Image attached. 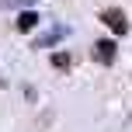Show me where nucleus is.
<instances>
[{
    "instance_id": "obj_3",
    "label": "nucleus",
    "mask_w": 132,
    "mask_h": 132,
    "mask_svg": "<svg viewBox=\"0 0 132 132\" xmlns=\"http://www.w3.org/2000/svg\"><path fill=\"white\" fill-rule=\"evenodd\" d=\"M35 24H38V14H35V11H24V14H18V31H31Z\"/></svg>"
},
{
    "instance_id": "obj_4",
    "label": "nucleus",
    "mask_w": 132,
    "mask_h": 132,
    "mask_svg": "<svg viewBox=\"0 0 132 132\" xmlns=\"http://www.w3.org/2000/svg\"><path fill=\"white\" fill-rule=\"evenodd\" d=\"M63 35H66V28H56V31H49V35H45V38H38V42H35V49H49L52 42H59Z\"/></svg>"
},
{
    "instance_id": "obj_2",
    "label": "nucleus",
    "mask_w": 132,
    "mask_h": 132,
    "mask_svg": "<svg viewBox=\"0 0 132 132\" xmlns=\"http://www.w3.org/2000/svg\"><path fill=\"white\" fill-rule=\"evenodd\" d=\"M115 49H118V45L104 38V42H97V45H94V52H90V56H94V59H97V63L111 66V63H115Z\"/></svg>"
},
{
    "instance_id": "obj_5",
    "label": "nucleus",
    "mask_w": 132,
    "mask_h": 132,
    "mask_svg": "<svg viewBox=\"0 0 132 132\" xmlns=\"http://www.w3.org/2000/svg\"><path fill=\"white\" fill-rule=\"evenodd\" d=\"M70 63H73L70 52H56V56H52V66H56V70H70Z\"/></svg>"
},
{
    "instance_id": "obj_1",
    "label": "nucleus",
    "mask_w": 132,
    "mask_h": 132,
    "mask_svg": "<svg viewBox=\"0 0 132 132\" xmlns=\"http://www.w3.org/2000/svg\"><path fill=\"white\" fill-rule=\"evenodd\" d=\"M101 21H104V24L111 28L115 35H129V18L118 11V7H108V11H101Z\"/></svg>"
}]
</instances>
